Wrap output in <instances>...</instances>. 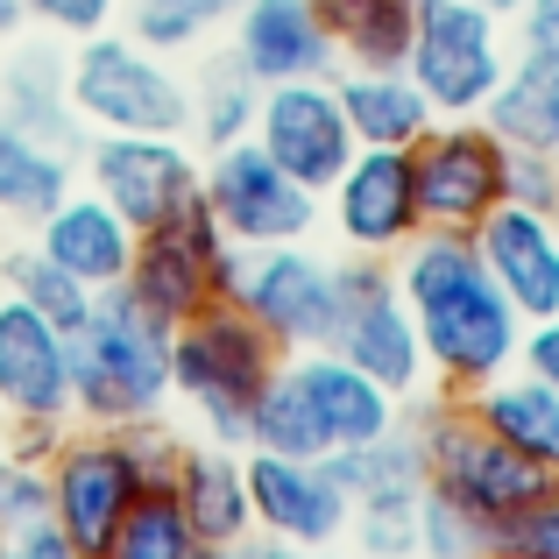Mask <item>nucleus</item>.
<instances>
[{
  "label": "nucleus",
  "instance_id": "obj_34",
  "mask_svg": "<svg viewBox=\"0 0 559 559\" xmlns=\"http://www.w3.org/2000/svg\"><path fill=\"white\" fill-rule=\"evenodd\" d=\"M121 14L142 50H191L213 36V22H227L219 0H121Z\"/></svg>",
  "mask_w": 559,
  "mask_h": 559
},
{
  "label": "nucleus",
  "instance_id": "obj_6",
  "mask_svg": "<svg viewBox=\"0 0 559 559\" xmlns=\"http://www.w3.org/2000/svg\"><path fill=\"white\" fill-rule=\"evenodd\" d=\"M326 347L347 355L361 376H376L396 404L432 390L425 347H418V319H411L404 290H396L390 255H347L341 270H333V333H326Z\"/></svg>",
  "mask_w": 559,
  "mask_h": 559
},
{
  "label": "nucleus",
  "instance_id": "obj_31",
  "mask_svg": "<svg viewBox=\"0 0 559 559\" xmlns=\"http://www.w3.org/2000/svg\"><path fill=\"white\" fill-rule=\"evenodd\" d=\"M199 546H205V538H199V524L185 518L178 489H170V481H150V489L128 503V518H121V532H114L107 559H191Z\"/></svg>",
  "mask_w": 559,
  "mask_h": 559
},
{
  "label": "nucleus",
  "instance_id": "obj_7",
  "mask_svg": "<svg viewBox=\"0 0 559 559\" xmlns=\"http://www.w3.org/2000/svg\"><path fill=\"white\" fill-rule=\"evenodd\" d=\"M234 270H241V248L219 234V219L205 213V191H199V205H191L185 219L135 234V262H128L121 290L142 305V312H156L164 326H185V319H199L205 305L227 298Z\"/></svg>",
  "mask_w": 559,
  "mask_h": 559
},
{
  "label": "nucleus",
  "instance_id": "obj_2",
  "mask_svg": "<svg viewBox=\"0 0 559 559\" xmlns=\"http://www.w3.org/2000/svg\"><path fill=\"white\" fill-rule=\"evenodd\" d=\"M170 404V326L142 312L121 284L93 298V319L71 333V418L128 425Z\"/></svg>",
  "mask_w": 559,
  "mask_h": 559
},
{
  "label": "nucleus",
  "instance_id": "obj_15",
  "mask_svg": "<svg viewBox=\"0 0 559 559\" xmlns=\"http://www.w3.org/2000/svg\"><path fill=\"white\" fill-rule=\"evenodd\" d=\"M255 142H262V150H270L305 191H319V199H326V185L347 170V156L361 150L355 128H347V114H341V93H333V79L262 85Z\"/></svg>",
  "mask_w": 559,
  "mask_h": 559
},
{
  "label": "nucleus",
  "instance_id": "obj_27",
  "mask_svg": "<svg viewBox=\"0 0 559 559\" xmlns=\"http://www.w3.org/2000/svg\"><path fill=\"white\" fill-rule=\"evenodd\" d=\"M481 121H489L510 150L559 156V64H546V57H510V71L496 79Z\"/></svg>",
  "mask_w": 559,
  "mask_h": 559
},
{
  "label": "nucleus",
  "instance_id": "obj_52",
  "mask_svg": "<svg viewBox=\"0 0 559 559\" xmlns=\"http://www.w3.org/2000/svg\"><path fill=\"white\" fill-rule=\"evenodd\" d=\"M552 481H559V475H552Z\"/></svg>",
  "mask_w": 559,
  "mask_h": 559
},
{
  "label": "nucleus",
  "instance_id": "obj_14",
  "mask_svg": "<svg viewBox=\"0 0 559 559\" xmlns=\"http://www.w3.org/2000/svg\"><path fill=\"white\" fill-rule=\"evenodd\" d=\"M333 270L341 262L312 255L305 241H270V248H241L227 298L241 305L255 326H270V341L284 347H326L333 333Z\"/></svg>",
  "mask_w": 559,
  "mask_h": 559
},
{
  "label": "nucleus",
  "instance_id": "obj_18",
  "mask_svg": "<svg viewBox=\"0 0 559 559\" xmlns=\"http://www.w3.org/2000/svg\"><path fill=\"white\" fill-rule=\"evenodd\" d=\"M248 510H255L262 538H290V546H333L355 518L347 489L333 481L326 461L312 453H262L248 447Z\"/></svg>",
  "mask_w": 559,
  "mask_h": 559
},
{
  "label": "nucleus",
  "instance_id": "obj_21",
  "mask_svg": "<svg viewBox=\"0 0 559 559\" xmlns=\"http://www.w3.org/2000/svg\"><path fill=\"white\" fill-rule=\"evenodd\" d=\"M227 57L255 85H290V79H333V43L312 0H241L234 8V43Z\"/></svg>",
  "mask_w": 559,
  "mask_h": 559
},
{
  "label": "nucleus",
  "instance_id": "obj_8",
  "mask_svg": "<svg viewBox=\"0 0 559 559\" xmlns=\"http://www.w3.org/2000/svg\"><path fill=\"white\" fill-rule=\"evenodd\" d=\"M411 178H418L425 227H461L475 234L496 205L510 199V142L481 114H439L411 142Z\"/></svg>",
  "mask_w": 559,
  "mask_h": 559
},
{
  "label": "nucleus",
  "instance_id": "obj_13",
  "mask_svg": "<svg viewBox=\"0 0 559 559\" xmlns=\"http://www.w3.org/2000/svg\"><path fill=\"white\" fill-rule=\"evenodd\" d=\"M326 467L347 489V503H355L347 532L361 538V552L411 559V518H418V496L432 489V475H425V453H418V439L404 432V418L382 439H369V447L326 453Z\"/></svg>",
  "mask_w": 559,
  "mask_h": 559
},
{
  "label": "nucleus",
  "instance_id": "obj_37",
  "mask_svg": "<svg viewBox=\"0 0 559 559\" xmlns=\"http://www.w3.org/2000/svg\"><path fill=\"white\" fill-rule=\"evenodd\" d=\"M114 14H121V0H22V22H43L50 36H99V28H114Z\"/></svg>",
  "mask_w": 559,
  "mask_h": 559
},
{
  "label": "nucleus",
  "instance_id": "obj_24",
  "mask_svg": "<svg viewBox=\"0 0 559 559\" xmlns=\"http://www.w3.org/2000/svg\"><path fill=\"white\" fill-rule=\"evenodd\" d=\"M170 489H178L185 518L199 524L205 546H241V538H255V510H248V461L241 447H191L178 453V475H170Z\"/></svg>",
  "mask_w": 559,
  "mask_h": 559
},
{
  "label": "nucleus",
  "instance_id": "obj_19",
  "mask_svg": "<svg viewBox=\"0 0 559 559\" xmlns=\"http://www.w3.org/2000/svg\"><path fill=\"white\" fill-rule=\"evenodd\" d=\"M475 255H481V270L496 276V290L518 305L524 326L559 312V227H552V213L503 199L475 227Z\"/></svg>",
  "mask_w": 559,
  "mask_h": 559
},
{
  "label": "nucleus",
  "instance_id": "obj_50",
  "mask_svg": "<svg viewBox=\"0 0 559 559\" xmlns=\"http://www.w3.org/2000/svg\"><path fill=\"white\" fill-rule=\"evenodd\" d=\"M411 8H425V0H411Z\"/></svg>",
  "mask_w": 559,
  "mask_h": 559
},
{
  "label": "nucleus",
  "instance_id": "obj_3",
  "mask_svg": "<svg viewBox=\"0 0 559 559\" xmlns=\"http://www.w3.org/2000/svg\"><path fill=\"white\" fill-rule=\"evenodd\" d=\"M276 369H284V347L234 298L170 326V396H185L199 411L219 447H248V411H255V396L270 390Z\"/></svg>",
  "mask_w": 559,
  "mask_h": 559
},
{
  "label": "nucleus",
  "instance_id": "obj_32",
  "mask_svg": "<svg viewBox=\"0 0 559 559\" xmlns=\"http://www.w3.org/2000/svg\"><path fill=\"white\" fill-rule=\"evenodd\" d=\"M0 276H8V290L22 305H36L50 326H64V333H79L85 319H93V298L99 290L93 284H79V276L64 270V262H50L43 248H22V255H8L0 262Z\"/></svg>",
  "mask_w": 559,
  "mask_h": 559
},
{
  "label": "nucleus",
  "instance_id": "obj_25",
  "mask_svg": "<svg viewBox=\"0 0 559 559\" xmlns=\"http://www.w3.org/2000/svg\"><path fill=\"white\" fill-rule=\"evenodd\" d=\"M333 93H341V114H347V128H355L361 150H411V142L439 121L432 99L418 93V79H411L404 64L341 71V79H333Z\"/></svg>",
  "mask_w": 559,
  "mask_h": 559
},
{
  "label": "nucleus",
  "instance_id": "obj_33",
  "mask_svg": "<svg viewBox=\"0 0 559 559\" xmlns=\"http://www.w3.org/2000/svg\"><path fill=\"white\" fill-rule=\"evenodd\" d=\"M411 552L418 559H489V518L453 503L447 489H425L418 518H411Z\"/></svg>",
  "mask_w": 559,
  "mask_h": 559
},
{
  "label": "nucleus",
  "instance_id": "obj_49",
  "mask_svg": "<svg viewBox=\"0 0 559 559\" xmlns=\"http://www.w3.org/2000/svg\"><path fill=\"white\" fill-rule=\"evenodd\" d=\"M552 227H559V205H552Z\"/></svg>",
  "mask_w": 559,
  "mask_h": 559
},
{
  "label": "nucleus",
  "instance_id": "obj_38",
  "mask_svg": "<svg viewBox=\"0 0 559 559\" xmlns=\"http://www.w3.org/2000/svg\"><path fill=\"white\" fill-rule=\"evenodd\" d=\"M510 199H518V205H538V213H552V205H559V156L510 150Z\"/></svg>",
  "mask_w": 559,
  "mask_h": 559
},
{
  "label": "nucleus",
  "instance_id": "obj_44",
  "mask_svg": "<svg viewBox=\"0 0 559 559\" xmlns=\"http://www.w3.org/2000/svg\"><path fill=\"white\" fill-rule=\"evenodd\" d=\"M191 559H248V538H241V546H199Z\"/></svg>",
  "mask_w": 559,
  "mask_h": 559
},
{
  "label": "nucleus",
  "instance_id": "obj_17",
  "mask_svg": "<svg viewBox=\"0 0 559 559\" xmlns=\"http://www.w3.org/2000/svg\"><path fill=\"white\" fill-rule=\"evenodd\" d=\"M326 213H333V234L347 241V255H396L425 227L411 150H355L347 170L326 185Z\"/></svg>",
  "mask_w": 559,
  "mask_h": 559
},
{
  "label": "nucleus",
  "instance_id": "obj_5",
  "mask_svg": "<svg viewBox=\"0 0 559 559\" xmlns=\"http://www.w3.org/2000/svg\"><path fill=\"white\" fill-rule=\"evenodd\" d=\"M404 432L418 439L432 489H447L453 503H467L475 518H503V510H518L524 496H538L552 481L546 467L524 461L510 439H496L489 425L475 418L467 396H432V404H418L404 418Z\"/></svg>",
  "mask_w": 559,
  "mask_h": 559
},
{
  "label": "nucleus",
  "instance_id": "obj_10",
  "mask_svg": "<svg viewBox=\"0 0 559 559\" xmlns=\"http://www.w3.org/2000/svg\"><path fill=\"white\" fill-rule=\"evenodd\" d=\"M50 524L71 538L79 559H107L114 532H121L128 503L150 489V475L135 467V453L121 447L114 425H85V432H64V447L50 453Z\"/></svg>",
  "mask_w": 559,
  "mask_h": 559
},
{
  "label": "nucleus",
  "instance_id": "obj_41",
  "mask_svg": "<svg viewBox=\"0 0 559 559\" xmlns=\"http://www.w3.org/2000/svg\"><path fill=\"white\" fill-rule=\"evenodd\" d=\"M518 369H532L538 382H552V390H559V312H552V319H532V326H524Z\"/></svg>",
  "mask_w": 559,
  "mask_h": 559
},
{
  "label": "nucleus",
  "instance_id": "obj_23",
  "mask_svg": "<svg viewBox=\"0 0 559 559\" xmlns=\"http://www.w3.org/2000/svg\"><path fill=\"white\" fill-rule=\"evenodd\" d=\"M0 121L22 128V135H36L43 150L71 156L79 164L85 142H93V128H85V114L71 107V79H64V57L43 43V50H14V64L0 71Z\"/></svg>",
  "mask_w": 559,
  "mask_h": 559
},
{
  "label": "nucleus",
  "instance_id": "obj_43",
  "mask_svg": "<svg viewBox=\"0 0 559 559\" xmlns=\"http://www.w3.org/2000/svg\"><path fill=\"white\" fill-rule=\"evenodd\" d=\"M248 559H333L326 546H290V538H248Z\"/></svg>",
  "mask_w": 559,
  "mask_h": 559
},
{
  "label": "nucleus",
  "instance_id": "obj_39",
  "mask_svg": "<svg viewBox=\"0 0 559 559\" xmlns=\"http://www.w3.org/2000/svg\"><path fill=\"white\" fill-rule=\"evenodd\" d=\"M510 22H518V50L524 57H546V64H559V0H524Z\"/></svg>",
  "mask_w": 559,
  "mask_h": 559
},
{
  "label": "nucleus",
  "instance_id": "obj_1",
  "mask_svg": "<svg viewBox=\"0 0 559 559\" xmlns=\"http://www.w3.org/2000/svg\"><path fill=\"white\" fill-rule=\"evenodd\" d=\"M396 290H404L411 319H418L425 376L439 396H475L481 382L518 369L524 319L518 305L496 290V276L481 270L475 234L461 227H418L390 255Z\"/></svg>",
  "mask_w": 559,
  "mask_h": 559
},
{
  "label": "nucleus",
  "instance_id": "obj_45",
  "mask_svg": "<svg viewBox=\"0 0 559 559\" xmlns=\"http://www.w3.org/2000/svg\"><path fill=\"white\" fill-rule=\"evenodd\" d=\"M22 28V0H0V36H14Z\"/></svg>",
  "mask_w": 559,
  "mask_h": 559
},
{
  "label": "nucleus",
  "instance_id": "obj_9",
  "mask_svg": "<svg viewBox=\"0 0 559 559\" xmlns=\"http://www.w3.org/2000/svg\"><path fill=\"white\" fill-rule=\"evenodd\" d=\"M404 71L432 99V114H481L496 79L510 71L503 14L475 8V0H425L418 28H411V50H404Z\"/></svg>",
  "mask_w": 559,
  "mask_h": 559
},
{
  "label": "nucleus",
  "instance_id": "obj_20",
  "mask_svg": "<svg viewBox=\"0 0 559 559\" xmlns=\"http://www.w3.org/2000/svg\"><path fill=\"white\" fill-rule=\"evenodd\" d=\"M0 411L8 418H71V333L36 305L0 298Z\"/></svg>",
  "mask_w": 559,
  "mask_h": 559
},
{
  "label": "nucleus",
  "instance_id": "obj_47",
  "mask_svg": "<svg viewBox=\"0 0 559 559\" xmlns=\"http://www.w3.org/2000/svg\"><path fill=\"white\" fill-rule=\"evenodd\" d=\"M219 8H227V14H234V8H241V0H219Z\"/></svg>",
  "mask_w": 559,
  "mask_h": 559
},
{
  "label": "nucleus",
  "instance_id": "obj_29",
  "mask_svg": "<svg viewBox=\"0 0 559 559\" xmlns=\"http://www.w3.org/2000/svg\"><path fill=\"white\" fill-rule=\"evenodd\" d=\"M79 185V164L57 150H43L36 135L0 121V219L8 227H43L64 205V191Z\"/></svg>",
  "mask_w": 559,
  "mask_h": 559
},
{
  "label": "nucleus",
  "instance_id": "obj_36",
  "mask_svg": "<svg viewBox=\"0 0 559 559\" xmlns=\"http://www.w3.org/2000/svg\"><path fill=\"white\" fill-rule=\"evenodd\" d=\"M28 524H50V475L36 461H0V532H28Z\"/></svg>",
  "mask_w": 559,
  "mask_h": 559
},
{
  "label": "nucleus",
  "instance_id": "obj_46",
  "mask_svg": "<svg viewBox=\"0 0 559 559\" xmlns=\"http://www.w3.org/2000/svg\"><path fill=\"white\" fill-rule=\"evenodd\" d=\"M475 8H489V14H503V22H510V14H518L524 0H475Z\"/></svg>",
  "mask_w": 559,
  "mask_h": 559
},
{
  "label": "nucleus",
  "instance_id": "obj_48",
  "mask_svg": "<svg viewBox=\"0 0 559 559\" xmlns=\"http://www.w3.org/2000/svg\"><path fill=\"white\" fill-rule=\"evenodd\" d=\"M0 559H8V532H0Z\"/></svg>",
  "mask_w": 559,
  "mask_h": 559
},
{
  "label": "nucleus",
  "instance_id": "obj_35",
  "mask_svg": "<svg viewBox=\"0 0 559 559\" xmlns=\"http://www.w3.org/2000/svg\"><path fill=\"white\" fill-rule=\"evenodd\" d=\"M489 552L503 559H559V481H546L538 496H524L518 510L489 518Z\"/></svg>",
  "mask_w": 559,
  "mask_h": 559
},
{
  "label": "nucleus",
  "instance_id": "obj_28",
  "mask_svg": "<svg viewBox=\"0 0 559 559\" xmlns=\"http://www.w3.org/2000/svg\"><path fill=\"white\" fill-rule=\"evenodd\" d=\"M319 22H326V43L341 57V71H382L404 64L411 28H418V8L411 0H312Z\"/></svg>",
  "mask_w": 559,
  "mask_h": 559
},
{
  "label": "nucleus",
  "instance_id": "obj_40",
  "mask_svg": "<svg viewBox=\"0 0 559 559\" xmlns=\"http://www.w3.org/2000/svg\"><path fill=\"white\" fill-rule=\"evenodd\" d=\"M64 432H71V418H14V439H8V453H14V461H36V467H50V453L64 447Z\"/></svg>",
  "mask_w": 559,
  "mask_h": 559
},
{
  "label": "nucleus",
  "instance_id": "obj_12",
  "mask_svg": "<svg viewBox=\"0 0 559 559\" xmlns=\"http://www.w3.org/2000/svg\"><path fill=\"white\" fill-rule=\"evenodd\" d=\"M205 213L219 219V234L234 248H270V241H305L326 219V199L305 191L248 135V142H227V150L205 156Z\"/></svg>",
  "mask_w": 559,
  "mask_h": 559
},
{
  "label": "nucleus",
  "instance_id": "obj_51",
  "mask_svg": "<svg viewBox=\"0 0 559 559\" xmlns=\"http://www.w3.org/2000/svg\"><path fill=\"white\" fill-rule=\"evenodd\" d=\"M489 559H503V552H489Z\"/></svg>",
  "mask_w": 559,
  "mask_h": 559
},
{
  "label": "nucleus",
  "instance_id": "obj_11",
  "mask_svg": "<svg viewBox=\"0 0 559 559\" xmlns=\"http://www.w3.org/2000/svg\"><path fill=\"white\" fill-rule=\"evenodd\" d=\"M79 164L85 191H99L135 234L185 219L205 191V156L191 150V135H93Z\"/></svg>",
  "mask_w": 559,
  "mask_h": 559
},
{
  "label": "nucleus",
  "instance_id": "obj_16",
  "mask_svg": "<svg viewBox=\"0 0 559 559\" xmlns=\"http://www.w3.org/2000/svg\"><path fill=\"white\" fill-rule=\"evenodd\" d=\"M284 382L305 411V432H312L319 461L347 447H369V439H382L396 425V396L376 376H361L347 355H333V347H290Z\"/></svg>",
  "mask_w": 559,
  "mask_h": 559
},
{
  "label": "nucleus",
  "instance_id": "obj_4",
  "mask_svg": "<svg viewBox=\"0 0 559 559\" xmlns=\"http://www.w3.org/2000/svg\"><path fill=\"white\" fill-rule=\"evenodd\" d=\"M71 107L93 135H185L191 128V85L164 64V50H142L135 36H79L64 57Z\"/></svg>",
  "mask_w": 559,
  "mask_h": 559
},
{
  "label": "nucleus",
  "instance_id": "obj_22",
  "mask_svg": "<svg viewBox=\"0 0 559 559\" xmlns=\"http://www.w3.org/2000/svg\"><path fill=\"white\" fill-rule=\"evenodd\" d=\"M36 248L50 262H64L79 284L93 290H114L128 276V262H135V227H128L121 213H114L99 191H64V205H57L50 219L36 227Z\"/></svg>",
  "mask_w": 559,
  "mask_h": 559
},
{
  "label": "nucleus",
  "instance_id": "obj_26",
  "mask_svg": "<svg viewBox=\"0 0 559 559\" xmlns=\"http://www.w3.org/2000/svg\"><path fill=\"white\" fill-rule=\"evenodd\" d=\"M467 404H475V418L489 425L496 439H510L524 461H538L546 475H559V390L552 382H538L532 369H510V376L481 382Z\"/></svg>",
  "mask_w": 559,
  "mask_h": 559
},
{
  "label": "nucleus",
  "instance_id": "obj_30",
  "mask_svg": "<svg viewBox=\"0 0 559 559\" xmlns=\"http://www.w3.org/2000/svg\"><path fill=\"white\" fill-rule=\"evenodd\" d=\"M255 107H262V85L248 79L234 57H219L199 79V93H191V128H185L191 150L213 156V150H227V142H248L255 135Z\"/></svg>",
  "mask_w": 559,
  "mask_h": 559
},
{
  "label": "nucleus",
  "instance_id": "obj_42",
  "mask_svg": "<svg viewBox=\"0 0 559 559\" xmlns=\"http://www.w3.org/2000/svg\"><path fill=\"white\" fill-rule=\"evenodd\" d=\"M8 559H79V552H71V538L57 524H28V532L8 538Z\"/></svg>",
  "mask_w": 559,
  "mask_h": 559
}]
</instances>
